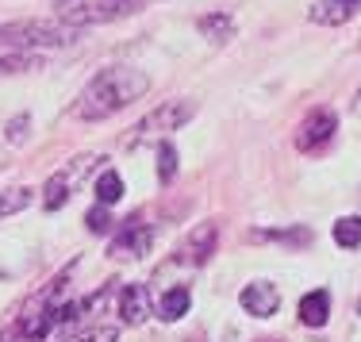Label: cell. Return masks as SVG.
I'll list each match as a JSON object with an SVG mask.
<instances>
[{"label": "cell", "instance_id": "cell-12", "mask_svg": "<svg viewBox=\"0 0 361 342\" xmlns=\"http://www.w3.org/2000/svg\"><path fill=\"white\" fill-rule=\"evenodd\" d=\"M188 307H192V293H188V288H169L166 296H161V304H158V312H161V319H180V315L188 312Z\"/></svg>", "mask_w": 361, "mask_h": 342}, {"label": "cell", "instance_id": "cell-13", "mask_svg": "<svg viewBox=\"0 0 361 342\" xmlns=\"http://www.w3.org/2000/svg\"><path fill=\"white\" fill-rule=\"evenodd\" d=\"M119 196H123V177H119L116 169H104V173L97 177V204L111 208V204H119Z\"/></svg>", "mask_w": 361, "mask_h": 342}, {"label": "cell", "instance_id": "cell-16", "mask_svg": "<svg viewBox=\"0 0 361 342\" xmlns=\"http://www.w3.org/2000/svg\"><path fill=\"white\" fill-rule=\"evenodd\" d=\"M158 177H161V185H169L177 177V150H173V142H161V147H158Z\"/></svg>", "mask_w": 361, "mask_h": 342}, {"label": "cell", "instance_id": "cell-9", "mask_svg": "<svg viewBox=\"0 0 361 342\" xmlns=\"http://www.w3.org/2000/svg\"><path fill=\"white\" fill-rule=\"evenodd\" d=\"M357 12H361V0H315L312 4V23L338 28V23H350Z\"/></svg>", "mask_w": 361, "mask_h": 342}, {"label": "cell", "instance_id": "cell-3", "mask_svg": "<svg viewBox=\"0 0 361 342\" xmlns=\"http://www.w3.org/2000/svg\"><path fill=\"white\" fill-rule=\"evenodd\" d=\"M97 161H100L97 154H89V158H73V166L50 173V181L42 185V208H47V212H58V208H62V204L70 200V189L77 185V177H81L85 169H92Z\"/></svg>", "mask_w": 361, "mask_h": 342}, {"label": "cell", "instance_id": "cell-4", "mask_svg": "<svg viewBox=\"0 0 361 342\" xmlns=\"http://www.w3.org/2000/svg\"><path fill=\"white\" fill-rule=\"evenodd\" d=\"M334 131H338V116H334L331 108H315V112L304 116V123H300L296 147L304 154H319L326 142L334 139Z\"/></svg>", "mask_w": 361, "mask_h": 342}, {"label": "cell", "instance_id": "cell-15", "mask_svg": "<svg viewBox=\"0 0 361 342\" xmlns=\"http://www.w3.org/2000/svg\"><path fill=\"white\" fill-rule=\"evenodd\" d=\"M27 204H31V189H8V193H0V219L23 212Z\"/></svg>", "mask_w": 361, "mask_h": 342}, {"label": "cell", "instance_id": "cell-1", "mask_svg": "<svg viewBox=\"0 0 361 342\" xmlns=\"http://www.w3.org/2000/svg\"><path fill=\"white\" fill-rule=\"evenodd\" d=\"M146 89H150V77L142 70H135V66H108V70H100L81 89V97L73 104V116L81 123H100V119L116 116L119 108L135 104Z\"/></svg>", "mask_w": 361, "mask_h": 342}, {"label": "cell", "instance_id": "cell-7", "mask_svg": "<svg viewBox=\"0 0 361 342\" xmlns=\"http://www.w3.org/2000/svg\"><path fill=\"white\" fill-rule=\"evenodd\" d=\"M243 307L254 315V319H269L281 307V293L269 285V281H254V285L243 288Z\"/></svg>", "mask_w": 361, "mask_h": 342}, {"label": "cell", "instance_id": "cell-19", "mask_svg": "<svg viewBox=\"0 0 361 342\" xmlns=\"http://www.w3.org/2000/svg\"><path fill=\"white\" fill-rule=\"evenodd\" d=\"M123 4L131 8V12H142V8H146V4H154V0H123Z\"/></svg>", "mask_w": 361, "mask_h": 342}, {"label": "cell", "instance_id": "cell-20", "mask_svg": "<svg viewBox=\"0 0 361 342\" xmlns=\"http://www.w3.org/2000/svg\"><path fill=\"white\" fill-rule=\"evenodd\" d=\"M357 112H361V89H357Z\"/></svg>", "mask_w": 361, "mask_h": 342}, {"label": "cell", "instance_id": "cell-5", "mask_svg": "<svg viewBox=\"0 0 361 342\" xmlns=\"http://www.w3.org/2000/svg\"><path fill=\"white\" fill-rule=\"evenodd\" d=\"M216 243H219V227L216 224H196L185 238H180L177 258L188 262V266H204V262L216 254Z\"/></svg>", "mask_w": 361, "mask_h": 342}, {"label": "cell", "instance_id": "cell-6", "mask_svg": "<svg viewBox=\"0 0 361 342\" xmlns=\"http://www.w3.org/2000/svg\"><path fill=\"white\" fill-rule=\"evenodd\" d=\"M150 243H154V231L139 224V219H127V227L119 231V238L111 243V258H142V254H150Z\"/></svg>", "mask_w": 361, "mask_h": 342}, {"label": "cell", "instance_id": "cell-10", "mask_svg": "<svg viewBox=\"0 0 361 342\" xmlns=\"http://www.w3.org/2000/svg\"><path fill=\"white\" fill-rule=\"evenodd\" d=\"M326 315H331V293L326 288H315V293H307L300 300V323L304 327H323Z\"/></svg>", "mask_w": 361, "mask_h": 342}, {"label": "cell", "instance_id": "cell-18", "mask_svg": "<svg viewBox=\"0 0 361 342\" xmlns=\"http://www.w3.org/2000/svg\"><path fill=\"white\" fill-rule=\"evenodd\" d=\"M27 116H16L12 123H8V142H23V135H27Z\"/></svg>", "mask_w": 361, "mask_h": 342}, {"label": "cell", "instance_id": "cell-17", "mask_svg": "<svg viewBox=\"0 0 361 342\" xmlns=\"http://www.w3.org/2000/svg\"><path fill=\"white\" fill-rule=\"evenodd\" d=\"M85 224H89V231H97V235H104V231L111 227V216H108V208L104 204H97V208L85 216Z\"/></svg>", "mask_w": 361, "mask_h": 342}, {"label": "cell", "instance_id": "cell-14", "mask_svg": "<svg viewBox=\"0 0 361 342\" xmlns=\"http://www.w3.org/2000/svg\"><path fill=\"white\" fill-rule=\"evenodd\" d=\"M334 243L342 246V250H354L361 246V216H346L334 224Z\"/></svg>", "mask_w": 361, "mask_h": 342}, {"label": "cell", "instance_id": "cell-8", "mask_svg": "<svg viewBox=\"0 0 361 342\" xmlns=\"http://www.w3.org/2000/svg\"><path fill=\"white\" fill-rule=\"evenodd\" d=\"M146 315H150V288L127 285L123 293H119V319H123L127 327H139V323H146Z\"/></svg>", "mask_w": 361, "mask_h": 342}, {"label": "cell", "instance_id": "cell-21", "mask_svg": "<svg viewBox=\"0 0 361 342\" xmlns=\"http://www.w3.org/2000/svg\"><path fill=\"white\" fill-rule=\"evenodd\" d=\"M357 312H361V304H357Z\"/></svg>", "mask_w": 361, "mask_h": 342}, {"label": "cell", "instance_id": "cell-2", "mask_svg": "<svg viewBox=\"0 0 361 342\" xmlns=\"http://www.w3.org/2000/svg\"><path fill=\"white\" fill-rule=\"evenodd\" d=\"M192 116H196V104H192V100H166V104H158L150 116H142L139 123H135L131 147H135V142H142V139H150V135L180 131V127H185Z\"/></svg>", "mask_w": 361, "mask_h": 342}, {"label": "cell", "instance_id": "cell-11", "mask_svg": "<svg viewBox=\"0 0 361 342\" xmlns=\"http://www.w3.org/2000/svg\"><path fill=\"white\" fill-rule=\"evenodd\" d=\"M196 28H200V35L208 39V42H231L235 39V20H231L227 12H212V16H200L196 20Z\"/></svg>", "mask_w": 361, "mask_h": 342}]
</instances>
